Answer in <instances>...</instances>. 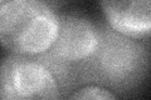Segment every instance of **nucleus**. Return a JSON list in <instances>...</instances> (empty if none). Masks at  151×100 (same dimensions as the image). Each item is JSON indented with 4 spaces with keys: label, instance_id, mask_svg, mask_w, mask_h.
Masks as SVG:
<instances>
[{
    "label": "nucleus",
    "instance_id": "obj_7",
    "mask_svg": "<svg viewBox=\"0 0 151 100\" xmlns=\"http://www.w3.org/2000/svg\"><path fill=\"white\" fill-rule=\"evenodd\" d=\"M3 3H4V1H0V5H1V4H3Z\"/></svg>",
    "mask_w": 151,
    "mask_h": 100
},
{
    "label": "nucleus",
    "instance_id": "obj_6",
    "mask_svg": "<svg viewBox=\"0 0 151 100\" xmlns=\"http://www.w3.org/2000/svg\"><path fill=\"white\" fill-rule=\"evenodd\" d=\"M68 100H117V98L103 87L87 85L77 90Z\"/></svg>",
    "mask_w": 151,
    "mask_h": 100
},
{
    "label": "nucleus",
    "instance_id": "obj_3",
    "mask_svg": "<svg viewBox=\"0 0 151 100\" xmlns=\"http://www.w3.org/2000/svg\"><path fill=\"white\" fill-rule=\"evenodd\" d=\"M59 28L53 45L35 58L48 66L62 90L82 84L84 70L97 49L100 30L88 19L77 15L58 16Z\"/></svg>",
    "mask_w": 151,
    "mask_h": 100
},
{
    "label": "nucleus",
    "instance_id": "obj_1",
    "mask_svg": "<svg viewBox=\"0 0 151 100\" xmlns=\"http://www.w3.org/2000/svg\"><path fill=\"white\" fill-rule=\"evenodd\" d=\"M98 45L84 70L82 84L94 83L119 91L135 88L147 73L146 48L108 26H98Z\"/></svg>",
    "mask_w": 151,
    "mask_h": 100
},
{
    "label": "nucleus",
    "instance_id": "obj_5",
    "mask_svg": "<svg viewBox=\"0 0 151 100\" xmlns=\"http://www.w3.org/2000/svg\"><path fill=\"white\" fill-rule=\"evenodd\" d=\"M101 6L111 25L119 34L141 39L151 31V3L142 1H102Z\"/></svg>",
    "mask_w": 151,
    "mask_h": 100
},
{
    "label": "nucleus",
    "instance_id": "obj_2",
    "mask_svg": "<svg viewBox=\"0 0 151 100\" xmlns=\"http://www.w3.org/2000/svg\"><path fill=\"white\" fill-rule=\"evenodd\" d=\"M58 15L48 3L13 0L0 5V43L23 56H39L58 35Z\"/></svg>",
    "mask_w": 151,
    "mask_h": 100
},
{
    "label": "nucleus",
    "instance_id": "obj_4",
    "mask_svg": "<svg viewBox=\"0 0 151 100\" xmlns=\"http://www.w3.org/2000/svg\"><path fill=\"white\" fill-rule=\"evenodd\" d=\"M58 80L35 56L10 54L0 65V100H60Z\"/></svg>",
    "mask_w": 151,
    "mask_h": 100
}]
</instances>
